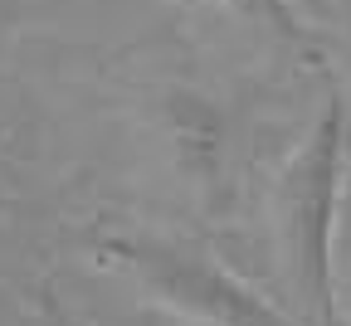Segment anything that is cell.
<instances>
[{"label": "cell", "mask_w": 351, "mask_h": 326, "mask_svg": "<svg viewBox=\"0 0 351 326\" xmlns=\"http://www.w3.org/2000/svg\"><path fill=\"white\" fill-rule=\"evenodd\" d=\"M346 175V103L327 92L322 112L274 175L269 219L283 288L307 326H341L337 312V210Z\"/></svg>", "instance_id": "1"}, {"label": "cell", "mask_w": 351, "mask_h": 326, "mask_svg": "<svg viewBox=\"0 0 351 326\" xmlns=\"http://www.w3.org/2000/svg\"><path fill=\"white\" fill-rule=\"evenodd\" d=\"M234 20H244L249 29L269 34L278 44H288V49H307L313 44V34H307L302 15L293 10V0H219Z\"/></svg>", "instance_id": "2"}, {"label": "cell", "mask_w": 351, "mask_h": 326, "mask_svg": "<svg viewBox=\"0 0 351 326\" xmlns=\"http://www.w3.org/2000/svg\"><path fill=\"white\" fill-rule=\"evenodd\" d=\"M263 326H293V321H288V316H283V312H278V316H274V321H263Z\"/></svg>", "instance_id": "3"}, {"label": "cell", "mask_w": 351, "mask_h": 326, "mask_svg": "<svg viewBox=\"0 0 351 326\" xmlns=\"http://www.w3.org/2000/svg\"><path fill=\"white\" fill-rule=\"evenodd\" d=\"M337 5H341V10H346V20H351V0H337Z\"/></svg>", "instance_id": "4"}]
</instances>
